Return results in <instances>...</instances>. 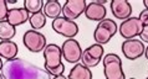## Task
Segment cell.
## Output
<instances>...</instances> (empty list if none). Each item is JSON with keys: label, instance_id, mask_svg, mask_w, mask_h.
Listing matches in <instances>:
<instances>
[{"label": "cell", "instance_id": "1", "mask_svg": "<svg viewBox=\"0 0 148 79\" xmlns=\"http://www.w3.org/2000/svg\"><path fill=\"white\" fill-rule=\"evenodd\" d=\"M0 73L4 79H50V74L44 68L23 58L6 61Z\"/></svg>", "mask_w": 148, "mask_h": 79}, {"label": "cell", "instance_id": "2", "mask_svg": "<svg viewBox=\"0 0 148 79\" xmlns=\"http://www.w3.org/2000/svg\"><path fill=\"white\" fill-rule=\"evenodd\" d=\"M44 58H45V70L50 74V76H61L64 74L65 65L61 62L62 59V51H61L60 46L55 43L46 45L44 48Z\"/></svg>", "mask_w": 148, "mask_h": 79}, {"label": "cell", "instance_id": "3", "mask_svg": "<svg viewBox=\"0 0 148 79\" xmlns=\"http://www.w3.org/2000/svg\"><path fill=\"white\" fill-rule=\"evenodd\" d=\"M103 72L106 79H126L122 69V59L116 53H108L103 57Z\"/></svg>", "mask_w": 148, "mask_h": 79}, {"label": "cell", "instance_id": "4", "mask_svg": "<svg viewBox=\"0 0 148 79\" xmlns=\"http://www.w3.org/2000/svg\"><path fill=\"white\" fill-rule=\"evenodd\" d=\"M118 31L117 24L111 19H103L102 21L98 22V25L95 28L93 32V38L98 45H105L108 43L110 40L116 35Z\"/></svg>", "mask_w": 148, "mask_h": 79}, {"label": "cell", "instance_id": "5", "mask_svg": "<svg viewBox=\"0 0 148 79\" xmlns=\"http://www.w3.org/2000/svg\"><path fill=\"white\" fill-rule=\"evenodd\" d=\"M23 42L30 52L38 53L40 51H44V48L46 47V37L40 31L29 30L23 36Z\"/></svg>", "mask_w": 148, "mask_h": 79}, {"label": "cell", "instance_id": "6", "mask_svg": "<svg viewBox=\"0 0 148 79\" xmlns=\"http://www.w3.org/2000/svg\"><path fill=\"white\" fill-rule=\"evenodd\" d=\"M103 53H105V49L102 47V45H98V43L91 45L85 51H82V56H81L82 64L87 68L96 67L100 63V61H102Z\"/></svg>", "mask_w": 148, "mask_h": 79}, {"label": "cell", "instance_id": "7", "mask_svg": "<svg viewBox=\"0 0 148 79\" xmlns=\"http://www.w3.org/2000/svg\"><path fill=\"white\" fill-rule=\"evenodd\" d=\"M52 28L59 35L65 36L67 38H73L79 34V25L75 21L65 19L64 16H60V18H57L52 21Z\"/></svg>", "mask_w": 148, "mask_h": 79}, {"label": "cell", "instance_id": "8", "mask_svg": "<svg viewBox=\"0 0 148 79\" xmlns=\"http://www.w3.org/2000/svg\"><path fill=\"white\" fill-rule=\"evenodd\" d=\"M143 30V24L138 18H128L123 20L120 25V35L126 40L134 38L136 36H139Z\"/></svg>", "mask_w": 148, "mask_h": 79}, {"label": "cell", "instance_id": "9", "mask_svg": "<svg viewBox=\"0 0 148 79\" xmlns=\"http://www.w3.org/2000/svg\"><path fill=\"white\" fill-rule=\"evenodd\" d=\"M61 51H62V57L69 63H77L79 61H81L82 48L75 38H67L61 47Z\"/></svg>", "mask_w": 148, "mask_h": 79}, {"label": "cell", "instance_id": "10", "mask_svg": "<svg viewBox=\"0 0 148 79\" xmlns=\"http://www.w3.org/2000/svg\"><path fill=\"white\" fill-rule=\"evenodd\" d=\"M122 53L125 55L127 59L134 61L137 58L142 57V55L145 53V45H143L142 41L137 38L126 40L122 43Z\"/></svg>", "mask_w": 148, "mask_h": 79}, {"label": "cell", "instance_id": "11", "mask_svg": "<svg viewBox=\"0 0 148 79\" xmlns=\"http://www.w3.org/2000/svg\"><path fill=\"white\" fill-rule=\"evenodd\" d=\"M86 1L85 0H67L62 6V15L65 19H69L73 21L79 16L85 12L86 9Z\"/></svg>", "mask_w": 148, "mask_h": 79}, {"label": "cell", "instance_id": "12", "mask_svg": "<svg viewBox=\"0 0 148 79\" xmlns=\"http://www.w3.org/2000/svg\"><path fill=\"white\" fill-rule=\"evenodd\" d=\"M111 11L114 18L120 20H127L132 15V6L127 0H112L111 1Z\"/></svg>", "mask_w": 148, "mask_h": 79}, {"label": "cell", "instance_id": "13", "mask_svg": "<svg viewBox=\"0 0 148 79\" xmlns=\"http://www.w3.org/2000/svg\"><path fill=\"white\" fill-rule=\"evenodd\" d=\"M106 14H107V10H106L105 5H101L95 1H91L86 5L85 15L91 21H102L103 19H106Z\"/></svg>", "mask_w": 148, "mask_h": 79}, {"label": "cell", "instance_id": "14", "mask_svg": "<svg viewBox=\"0 0 148 79\" xmlns=\"http://www.w3.org/2000/svg\"><path fill=\"white\" fill-rule=\"evenodd\" d=\"M29 18H30V14L24 7H15V9L9 10L6 16V21L15 27L29 21Z\"/></svg>", "mask_w": 148, "mask_h": 79}, {"label": "cell", "instance_id": "15", "mask_svg": "<svg viewBox=\"0 0 148 79\" xmlns=\"http://www.w3.org/2000/svg\"><path fill=\"white\" fill-rule=\"evenodd\" d=\"M18 45L13 41H0V58L11 61L18 55Z\"/></svg>", "mask_w": 148, "mask_h": 79}, {"label": "cell", "instance_id": "16", "mask_svg": "<svg viewBox=\"0 0 148 79\" xmlns=\"http://www.w3.org/2000/svg\"><path fill=\"white\" fill-rule=\"evenodd\" d=\"M42 12L46 18L50 19H57L60 18V14H62V6H61L60 1L57 0H47L44 3Z\"/></svg>", "mask_w": 148, "mask_h": 79}, {"label": "cell", "instance_id": "17", "mask_svg": "<svg viewBox=\"0 0 148 79\" xmlns=\"http://www.w3.org/2000/svg\"><path fill=\"white\" fill-rule=\"evenodd\" d=\"M67 79H92V72L84 64L77 63L70 70Z\"/></svg>", "mask_w": 148, "mask_h": 79}, {"label": "cell", "instance_id": "18", "mask_svg": "<svg viewBox=\"0 0 148 79\" xmlns=\"http://www.w3.org/2000/svg\"><path fill=\"white\" fill-rule=\"evenodd\" d=\"M16 30L13 25H10L6 20L0 21V40L1 41H11L15 36Z\"/></svg>", "mask_w": 148, "mask_h": 79}, {"label": "cell", "instance_id": "19", "mask_svg": "<svg viewBox=\"0 0 148 79\" xmlns=\"http://www.w3.org/2000/svg\"><path fill=\"white\" fill-rule=\"evenodd\" d=\"M29 22H30L31 30L38 31L45 26V24H46V16L44 15L42 11H39V12H36V14H32L30 18H29Z\"/></svg>", "mask_w": 148, "mask_h": 79}, {"label": "cell", "instance_id": "20", "mask_svg": "<svg viewBox=\"0 0 148 79\" xmlns=\"http://www.w3.org/2000/svg\"><path fill=\"white\" fill-rule=\"evenodd\" d=\"M44 1L42 0H25L24 1V9H25L29 14H36L39 11H42Z\"/></svg>", "mask_w": 148, "mask_h": 79}, {"label": "cell", "instance_id": "21", "mask_svg": "<svg viewBox=\"0 0 148 79\" xmlns=\"http://www.w3.org/2000/svg\"><path fill=\"white\" fill-rule=\"evenodd\" d=\"M8 12H9V9H8L6 0H0V21L6 20Z\"/></svg>", "mask_w": 148, "mask_h": 79}, {"label": "cell", "instance_id": "22", "mask_svg": "<svg viewBox=\"0 0 148 79\" xmlns=\"http://www.w3.org/2000/svg\"><path fill=\"white\" fill-rule=\"evenodd\" d=\"M139 20H141V22L143 24V26H148V10L145 9L141 11V14H139Z\"/></svg>", "mask_w": 148, "mask_h": 79}, {"label": "cell", "instance_id": "23", "mask_svg": "<svg viewBox=\"0 0 148 79\" xmlns=\"http://www.w3.org/2000/svg\"><path fill=\"white\" fill-rule=\"evenodd\" d=\"M139 37H141L142 42L148 43V26H143V30L141 32V35H139Z\"/></svg>", "mask_w": 148, "mask_h": 79}, {"label": "cell", "instance_id": "24", "mask_svg": "<svg viewBox=\"0 0 148 79\" xmlns=\"http://www.w3.org/2000/svg\"><path fill=\"white\" fill-rule=\"evenodd\" d=\"M52 79H67V77H65L64 74H61V76H56V77H54Z\"/></svg>", "mask_w": 148, "mask_h": 79}, {"label": "cell", "instance_id": "25", "mask_svg": "<svg viewBox=\"0 0 148 79\" xmlns=\"http://www.w3.org/2000/svg\"><path fill=\"white\" fill-rule=\"evenodd\" d=\"M143 4H145V6H146V9L148 10V0H143Z\"/></svg>", "mask_w": 148, "mask_h": 79}, {"label": "cell", "instance_id": "26", "mask_svg": "<svg viewBox=\"0 0 148 79\" xmlns=\"http://www.w3.org/2000/svg\"><path fill=\"white\" fill-rule=\"evenodd\" d=\"M6 3H8V4H15L16 0H6Z\"/></svg>", "mask_w": 148, "mask_h": 79}, {"label": "cell", "instance_id": "27", "mask_svg": "<svg viewBox=\"0 0 148 79\" xmlns=\"http://www.w3.org/2000/svg\"><path fill=\"white\" fill-rule=\"evenodd\" d=\"M145 55H146V58L148 59V47H147V48H145Z\"/></svg>", "mask_w": 148, "mask_h": 79}, {"label": "cell", "instance_id": "28", "mask_svg": "<svg viewBox=\"0 0 148 79\" xmlns=\"http://www.w3.org/2000/svg\"><path fill=\"white\" fill-rule=\"evenodd\" d=\"M1 67H3V61H1V58H0V70H1Z\"/></svg>", "mask_w": 148, "mask_h": 79}, {"label": "cell", "instance_id": "29", "mask_svg": "<svg viewBox=\"0 0 148 79\" xmlns=\"http://www.w3.org/2000/svg\"><path fill=\"white\" fill-rule=\"evenodd\" d=\"M0 79H4V78H3V76H1V73H0Z\"/></svg>", "mask_w": 148, "mask_h": 79}, {"label": "cell", "instance_id": "30", "mask_svg": "<svg viewBox=\"0 0 148 79\" xmlns=\"http://www.w3.org/2000/svg\"><path fill=\"white\" fill-rule=\"evenodd\" d=\"M130 79H136V78H130Z\"/></svg>", "mask_w": 148, "mask_h": 79}, {"label": "cell", "instance_id": "31", "mask_svg": "<svg viewBox=\"0 0 148 79\" xmlns=\"http://www.w3.org/2000/svg\"><path fill=\"white\" fill-rule=\"evenodd\" d=\"M146 79H148V77H147V78H146Z\"/></svg>", "mask_w": 148, "mask_h": 79}]
</instances>
